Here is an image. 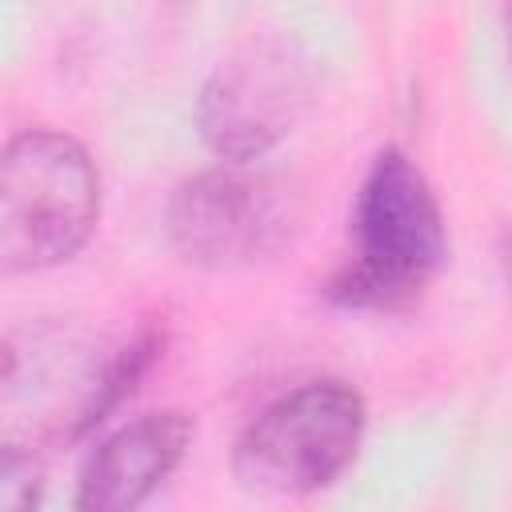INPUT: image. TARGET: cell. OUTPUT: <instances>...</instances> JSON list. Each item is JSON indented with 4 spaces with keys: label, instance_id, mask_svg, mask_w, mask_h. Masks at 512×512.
Segmentation results:
<instances>
[{
    "label": "cell",
    "instance_id": "6da1fadb",
    "mask_svg": "<svg viewBox=\"0 0 512 512\" xmlns=\"http://www.w3.org/2000/svg\"><path fill=\"white\" fill-rule=\"evenodd\" d=\"M100 216L88 152L64 132H24L0 164V264L36 272L76 256Z\"/></svg>",
    "mask_w": 512,
    "mask_h": 512
},
{
    "label": "cell",
    "instance_id": "7a4b0ae2",
    "mask_svg": "<svg viewBox=\"0 0 512 512\" xmlns=\"http://www.w3.org/2000/svg\"><path fill=\"white\" fill-rule=\"evenodd\" d=\"M364 400L340 380L304 384L268 404L236 440V480L260 496H304L332 484L356 456Z\"/></svg>",
    "mask_w": 512,
    "mask_h": 512
},
{
    "label": "cell",
    "instance_id": "3957f363",
    "mask_svg": "<svg viewBox=\"0 0 512 512\" xmlns=\"http://www.w3.org/2000/svg\"><path fill=\"white\" fill-rule=\"evenodd\" d=\"M300 192L248 164H220L184 180L168 204L176 252L200 268H248L272 260L300 228Z\"/></svg>",
    "mask_w": 512,
    "mask_h": 512
},
{
    "label": "cell",
    "instance_id": "277c9868",
    "mask_svg": "<svg viewBox=\"0 0 512 512\" xmlns=\"http://www.w3.org/2000/svg\"><path fill=\"white\" fill-rule=\"evenodd\" d=\"M356 240L360 260L340 284L352 304H392L408 296L444 256L440 204L400 148H384L360 188Z\"/></svg>",
    "mask_w": 512,
    "mask_h": 512
},
{
    "label": "cell",
    "instance_id": "5b68a950",
    "mask_svg": "<svg viewBox=\"0 0 512 512\" xmlns=\"http://www.w3.org/2000/svg\"><path fill=\"white\" fill-rule=\"evenodd\" d=\"M312 64L284 36H256L216 64L200 92V136L224 164H252L308 112Z\"/></svg>",
    "mask_w": 512,
    "mask_h": 512
},
{
    "label": "cell",
    "instance_id": "8992f818",
    "mask_svg": "<svg viewBox=\"0 0 512 512\" xmlns=\"http://www.w3.org/2000/svg\"><path fill=\"white\" fill-rule=\"evenodd\" d=\"M192 440L184 412H148L116 428L84 464L76 512H136L180 464Z\"/></svg>",
    "mask_w": 512,
    "mask_h": 512
},
{
    "label": "cell",
    "instance_id": "52a82bcc",
    "mask_svg": "<svg viewBox=\"0 0 512 512\" xmlns=\"http://www.w3.org/2000/svg\"><path fill=\"white\" fill-rule=\"evenodd\" d=\"M36 492H40V472L32 456H20L16 448H8L0 468V512H32Z\"/></svg>",
    "mask_w": 512,
    "mask_h": 512
}]
</instances>
